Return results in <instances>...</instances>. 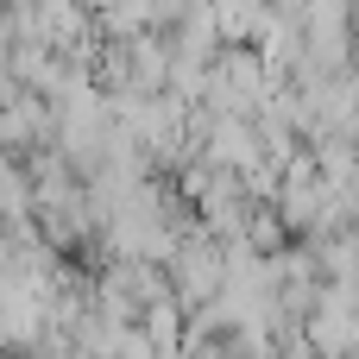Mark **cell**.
Instances as JSON below:
<instances>
[{
    "label": "cell",
    "mask_w": 359,
    "mask_h": 359,
    "mask_svg": "<svg viewBox=\"0 0 359 359\" xmlns=\"http://www.w3.org/2000/svg\"><path fill=\"white\" fill-rule=\"evenodd\" d=\"M221 278H227V246H221L215 233H202V227L183 233L177 252H170V265H164V284H170L177 309H183V316L208 309V303L221 297Z\"/></svg>",
    "instance_id": "6da1fadb"
}]
</instances>
